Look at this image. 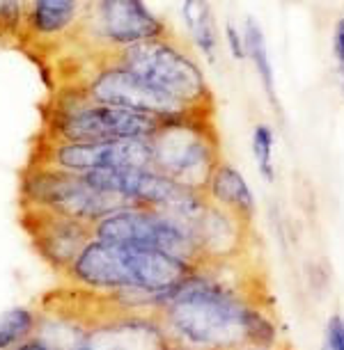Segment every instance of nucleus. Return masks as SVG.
Returning a JSON list of instances; mask_svg holds the SVG:
<instances>
[{
  "mask_svg": "<svg viewBox=\"0 0 344 350\" xmlns=\"http://www.w3.org/2000/svg\"><path fill=\"white\" fill-rule=\"evenodd\" d=\"M99 57H108L120 67L129 69L149 88L186 105L188 110L207 115V108H211V90L202 67L168 32Z\"/></svg>",
  "mask_w": 344,
  "mask_h": 350,
  "instance_id": "obj_1",
  "label": "nucleus"
},
{
  "mask_svg": "<svg viewBox=\"0 0 344 350\" xmlns=\"http://www.w3.org/2000/svg\"><path fill=\"white\" fill-rule=\"evenodd\" d=\"M175 334L197 346H218L243 334V309L214 284L191 275L161 300Z\"/></svg>",
  "mask_w": 344,
  "mask_h": 350,
  "instance_id": "obj_3",
  "label": "nucleus"
},
{
  "mask_svg": "<svg viewBox=\"0 0 344 350\" xmlns=\"http://www.w3.org/2000/svg\"><path fill=\"white\" fill-rule=\"evenodd\" d=\"M76 350H170V341L161 325L127 309L90 325Z\"/></svg>",
  "mask_w": 344,
  "mask_h": 350,
  "instance_id": "obj_11",
  "label": "nucleus"
},
{
  "mask_svg": "<svg viewBox=\"0 0 344 350\" xmlns=\"http://www.w3.org/2000/svg\"><path fill=\"white\" fill-rule=\"evenodd\" d=\"M39 312L30 307H12L0 314V350H10L35 336Z\"/></svg>",
  "mask_w": 344,
  "mask_h": 350,
  "instance_id": "obj_15",
  "label": "nucleus"
},
{
  "mask_svg": "<svg viewBox=\"0 0 344 350\" xmlns=\"http://www.w3.org/2000/svg\"><path fill=\"white\" fill-rule=\"evenodd\" d=\"M149 142L151 170L191 190L207 188L216 165L221 163L218 137L204 115L163 122Z\"/></svg>",
  "mask_w": 344,
  "mask_h": 350,
  "instance_id": "obj_5",
  "label": "nucleus"
},
{
  "mask_svg": "<svg viewBox=\"0 0 344 350\" xmlns=\"http://www.w3.org/2000/svg\"><path fill=\"white\" fill-rule=\"evenodd\" d=\"M182 18L197 51L207 57V62L214 64L218 51V28L214 12L209 8V0H184Z\"/></svg>",
  "mask_w": 344,
  "mask_h": 350,
  "instance_id": "obj_13",
  "label": "nucleus"
},
{
  "mask_svg": "<svg viewBox=\"0 0 344 350\" xmlns=\"http://www.w3.org/2000/svg\"><path fill=\"white\" fill-rule=\"evenodd\" d=\"M253 156L257 161L262 176L267 181L275 179V170H273V131L267 124H257L253 129Z\"/></svg>",
  "mask_w": 344,
  "mask_h": 350,
  "instance_id": "obj_16",
  "label": "nucleus"
},
{
  "mask_svg": "<svg viewBox=\"0 0 344 350\" xmlns=\"http://www.w3.org/2000/svg\"><path fill=\"white\" fill-rule=\"evenodd\" d=\"M333 53L337 57V69H340V85L344 94V18H340L333 32Z\"/></svg>",
  "mask_w": 344,
  "mask_h": 350,
  "instance_id": "obj_20",
  "label": "nucleus"
},
{
  "mask_svg": "<svg viewBox=\"0 0 344 350\" xmlns=\"http://www.w3.org/2000/svg\"><path fill=\"white\" fill-rule=\"evenodd\" d=\"M163 120L85 98L78 90L60 88L53 108L44 115L42 135L69 142H103L151 137Z\"/></svg>",
  "mask_w": 344,
  "mask_h": 350,
  "instance_id": "obj_2",
  "label": "nucleus"
},
{
  "mask_svg": "<svg viewBox=\"0 0 344 350\" xmlns=\"http://www.w3.org/2000/svg\"><path fill=\"white\" fill-rule=\"evenodd\" d=\"M243 39H246V57H250V62H253V67H255L257 76H260V81L264 85V92H267L269 101L278 103V98H275V78H273V67H271L267 39H264V32L260 28V23H257L253 16L246 21Z\"/></svg>",
  "mask_w": 344,
  "mask_h": 350,
  "instance_id": "obj_14",
  "label": "nucleus"
},
{
  "mask_svg": "<svg viewBox=\"0 0 344 350\" xmlns=\"http://www.w3.org/2000/svg\"><path fill=\"white\" fill-rule=\"evenodd\" d=\"M165 32L168 25L145 5V0H88L81 23L64 49H74L83 62Z\"/></svg>",
  "mask_w": 344,
  "mask_h": 350,
  "instance_id": "obj_4",
  "label": "nucleus"
},
{
  "mask_svg": "<svg viewBox=\"0 0 344 350\" xmlns=\"http://www.w3.org/2000/svg\"><path fill=\"white\" fill-rule=\"evenodd\" d=\"M92 236L110 245L161 250L188 263L200 247L191 224L177 220L161 208L138 206V204H129L99 217L92 224Z\"/></svg>",
  "mask_w": 344,
  "mask_h": 350,
  "instance_id": "obj_6",
  "label": "nucleus"
},
{
  "mask_svg": "<svg viewBox=\"0 0 344 350\" xmlns=\"http://www.w3.org/2000/svg\"><path fill=\"white\" fill-rule=\"evenodd\" d=\"M10 350H53L49 343H44L39 336H30V339H25L23 343H19V346L10 348Z\"/></svg>",
  "mask_w": 344,
  "mask_h": 350,
  "instance_id": "obj_21",
  "label": "nucleus"
},
{
  "mask_svg": "<svg viewBox=\"0 0 344 350\" xmlns=\"http://www.w3.org/2000/svg\"><path fill=\"white\" fill-rule=\"evenodd\" d=\"M326 350H344V321L340 316L330 319V323H328Z\"/></svg>",
  "mask_w": 344,
  "mask_h": 350,
  "instance_id": "obj_19",
  "label": "nucleus"
},
{
  "mask_svg": "<svg viewBox=\"0 0 344 350\" xmlns=\"http://www.w3.org/2000/svg\"><path fill=\"white\" fill-rule=\"evenodd\" d=\"M88 0H23L19 46L37 57L62 51L76 32Z\"/></svg>",
  "mask_w": 344,
  "mask_h": 350,
  "instance_id": "obj_10",
  "label": "nucleus"
},
{
  "mask_svg": "<svg viewBox=\"0 0 344 350\" xmlns=\"http://www.w3.org/2000/svg\"><path fill=\"white\" fill-rule=\"evenodd\" d=\"M225 42H228L234 60H246V39H243V32L236 30L232 23L225 25Z\"/></svg>",
  "mask_w": 344,
  "mask_h": 350,
  "instance_id": "obj_18",
  "label": "nucleus"
},
{
  "mask_svg": "<svg viewBox=\"0 0 344 350\" xmlns=\"http://www.w3.org/2000/svg\"><path fill=\"white\" fill-rule=\"evenodd\" d=\"M28 165L62 170L71 172V174H88L95 170L151 167V142L149 137L69 142L39 133L35 149L30 151Z\"/></svg>",
  "mask_w": 344,
  "mask_h": 350,
  "instance_id": "obj_8",
  "label": "nucleus"
},
{
  "mask_svg": "<svg viewBox=\"0 0 344 350\" xmlns=\"http://www.w3.org/2000/svg\"><path fill=\"white\" fill-rule=\"evenodd\" d=\"M21 227L35 252L58 275H64L81 250L95 239L90 222L37 206H21Z\"/></svg>",
  "mask_w": 344,
  "mask_h": 350,
  "instance_id": "obj_9",
  "label": "nucleus"
},
{
  "mask_svg": "<svg viewBox=\"0 0 344 350\" xmlns=\"http://www.w3.org/2000/svg\"><path fill=\"white\" fill-rule=\"evenodd\" d=\"M209 195L214 197L216 204H221L225 208H232L236 213H250L255 208L253 193H250L246 179L236 167L230 163H218L214 174L207 183Z\"/></svg>",
  "mask_w": 344,
  "mask_h": 350,
  "instance_id": "obj_12",
  "label": "nucleus"
},
{
  "mask_svg": "<svg viewBox=\"0 0 344 350\" xmlns=\"http://www.w3.org/2000/svg\"><path fill=\"white\" fill-rule=\"evenodd\" d=\"M19 197H21V206L49 208L53 213L69 215L90 224L108 215L110 211L129 206L127 200L92 186L83 174L35 167V165H25L21 172Z\"/></svg>",
  "mask_w": 344,
  "mask_h": 350,
  "instance_id": "obj_7",
  "label": "nucleus"
},
{
  "mask_svg": "<svg viewBox=\"0 0 344 350\" xmlns=\"http://www.w3.org/2000/svg\"><path fill=\"white\" fill-rule=\"evenodd\" d=\"M243 334L250 336L257 343H271L273 341V327L269 321H264L260 314L243 309Z\"/></svg>",
  "mask_w": 344,
  "mask_h": 350,
  "instance_id": "obj_17",
  "label": "nucleus"
}]
</instances>
